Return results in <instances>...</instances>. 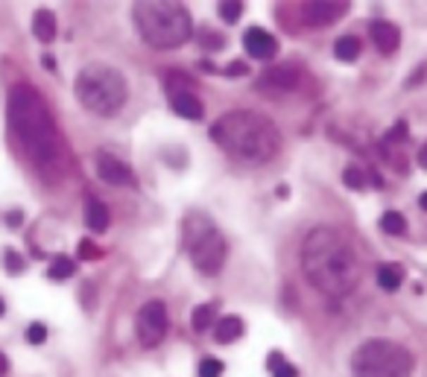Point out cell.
I'll use <instances>...</instances> for the list:
<instances>
[{
    "label": "cell",
    "mask_w": 427,
    "mask_h": 377,
    "mask_svg": "<svg viewBox=\"0 0 427 377\" xmlns=\"http://www.w3.org/2000/svg\"><path fill=\"white\" fill-rule=\"evenodd\" d=\"M6 120L15 144L42 173H56L65 164L62 135L44 103V97L32 85H15L9 91Z\"/></svg>",
    "instance_id": "1"
},
{
    "label": "cell",
    "mask_w": 427,
    "mask_h": 377,
    "mask_svg": "<svg viewBox=\"0 0 427 377\" xmlns=\"http://www.w3.org/2000/svg\"><path fill=\"white\" fill-rule=\"evenodd\" d=\"M304 278L325 295H348L360 278L352 243L334 228H314L302 243Z\"/></svg>",
    "instance_id": "2"
},
{
    "label": "cell",
    "mask_w": 427,
    "mask_h": 377,
    "mask_svg": "<svg viewBox=\"0 0 427 377\" xmlns=\"http://www.w3.org/2000/svg\"><path fill=\"white\" fill-rule=\"evenodd\" d=\"M211 141L220 144L235 161L261 167L281 149V135L269 117L258 111H228L211 126Z\"/></svg>",
    "instance_id": "3"
},
{
    "label": "cell",
    "mask_w": 427,
    "mask_h": 377,
    "mask_svg": "<svg viewBox=\"0 0 427 377\" xmlns=\"http://www.w3.org/2000/svg\"><path fill=\"white\" fill-rule=\"evenodd\" d=\"M132 18H135V27H138L144 42L159 50L182 47L193 32L190 12L182 4H170V0H149V4L144 0V4H135Z\"/></svg>",
    "instance_id": "4"
},
{
    "label": "cell",
    "mask_w": 427,
    "mask_h": 377,
    "mask_svg": "<svg viewBox=\"0 0 427 377\" xmlns=\"http://www.w3.org/2000/svg\"><path fill=\"white\" fill-rule=\"evenodd\" d=\"M73 91L82 109H88L97 117H114L126 106V97H129L126 76L118 68L100 65V62L80 70Z\"/></svg>",
    "instance_id": "5"
},
{
    "label": "cell",
    "mask_w": 427,
    "mask_h": 377,
    "mask_svg": "<svg viewBox=\"0 0 427 377\" xmlns=\"http://www.w3.org/2000/svg\"><path fill=\"white\" fill-rule=\"evenodd\" d=\"M413 366L416 360L410 351L386 340H369L352 354L354 377H410Z\"/></svg>",
    "instance_id": "6"
},
{
    "label": "cell",
    "mask_w": 427,
    "mask_h": 377,
    "mask_svg": "<svg viewBox=\"0 0 427 377\" xmlns=\"http://www.w3.org/2000/svg\"><path fill=\"white\" fill-rule=\"evenodd\" d=\"M190 261H193V266H197V272H202V275H217L220 269H223V264H225V240H223V234L214 228L211 234H205L199 243H193L190 249Z\"/></svg>",
    "instance_id": "7"
},
{
    "label": "cell",
    "mask_w": 427,
    "mask_h": 377,
    "mask_svg": "<svg viewBox=\"0 0 427 377\" xmlns=\"http://www.w3.org/2000/svg\"><path fill=\"white\" fill-rule=\"evenodd\" d=\"M135 330H138V340H141L144 348L161 345V340L167 336V307H164V302H147L138 310Z\"/></svg>",
    "instance_id": "8"
},
{
    "label": "cell",
    "mask_w": 427,
    "mask_h": 377,
    "mask_svg": "<svg viewBox=\"0 0 427 377\" xmlns=\"http://www.w3.org/2000/svg\"><path fill=\"white\" fill-rule=\"evenodd\" d=\"M299 79H302L299 65H276V68L261 73L258 88L269 91V94H287V91H293L299 85Z\"/></svg>",
    "instance_id": "9"
},
{
    "label": "cell",
    "mask_w": 427,
    "mask_h": 377,
    "mask_svg": "<svg viewBox=\"0 0 427 377\" xmlns=\"http://www.w3.org/2000/svg\"><path fill=\"white\" fill-rule=\"evenodd\" d=\"M97 173H100L103 182H109L114 187L135 185V175H132L129 164H123L120 158H114L111 152H100V155H97Z\"/></svg>",
    "instance_id": "10"
},
{
    "label": "cell",
    "mask_w": 427,
    "mask_h": 377,
    "mask_svg": "<svg viewBox=\"0 0 427 377\" xmlns=\"http://www.w3.org/2000/svg\"><path fill=\"white\" fill-rule=\"evenodd\" d=\"M348 4H337V0H314V4H304L302 15L307 24L314 27H325V24H334L345 15Z\"/></svg>",
    "instance_id": "11"
},
{
    "label": "cell",
    "mask_w": 427,
    "mask_h": 377,
    "mask_svg": "<svg viewBox=\"0 0 427 377\" xmlns=\"http://www.w3.org/2000/svg\"><path fill=\"white\" fill-rule=\"evenodd\" d=\"M243 44H246L249 56H255V58H273V56L278 53V42H276V35H273V32H266V30H261V27L246 30Z\"/></svg>",
    "instance_id": "12"
},
{
    "label": "cell",
    "mask_w": 427,
    "mask_h": 377,
    "mask_svg": "<svg viewBox=\"0 0 427 377\" xmlns=\"http://www.w3.org/2000/svg\"><path fill=\"white\" fill-rule=\"evenodd\" d=\"M369 32H372V42H375L378 53H383V56L395 53L398 44H401V32H398V27L390 24V21H372Z\"/></svg>",
    "instance_id": "13"
},
{
    "label": "cell",
    "mask_w": 427,
    "mask_h": 377,
    "mask_svg": "<svg viewBox=\"0 0 427 377\" xmlns=\"http://www.w3.org/2000/svg\"><path fill=\"white\" fill-rule=\"evenodd\" d=\"M170 106H173V111H176L179 117H185V120H199V117L205 114V109H202V103H199V97L190 94V91L170 97Z\"/></svg>",
    "instance_id": "14"
},
{
    "label": "cell",
    "mask_w": 427,
    "mask_h": 377,
    "mask_svg": "<svg viewBox=\"0 0 427 377\" xmlns=\"http://www.w3.org/2000/svg\"><path fill=\"white\" fill-rule=\"evenodd\" d=\"M214 225L211 220H205L202 214H190L187 220H185V231H182V240H185V249H190L193 243H199L205 234H211Z\"/></svg>",
    "instance_id": "15"
},
{
    "label": "cell",
    "mask_w": 427,
    "mask_h": 377,
    "mask_svg": "<svg viewBox=\"0 0 427 377\" xmlns=\"http://www.w3.org/2000/svg\"><path fill=\"white\" fill-rule=\"evenodd\" d=\"M85 225L91 231H106L109 228V208L100 199H94V196L85 199Z\"/></svg>",
    "instance_id": "16"
},
{
    "label": "cell",
    "mask_w": 427,
    "mask_h": 377,
    "mask_svg": "<svg viewBox=\"0 0 427 377\" xmlns=\"http://www.w3.org/2000/svg\"><path fill=\"white\" fill-rule=\"evenodd\" d=\"M240 336H243V322L237 316H225V319H220L217 328H214V340L220 345H231L235 340H240Z\"/></svg>",
    "instance_id": "17"
},
{
    "label": "cell",
    "mask_w": 427,
    "mask_h": 377,
    "mask_svg": "<svg viewBox=\"0 0 427 377\" xmlns=\"http://www.w3.org/2000/svg\"><path fill=\"white\" fill-rule=\"evenodd\" d=\"M32 32H35L38 42H44V44L53 42L56 38V15L50 9H38L32 15Z\"/></svg>",
    "instance_id": "18"
},
{
    "label": "cell",
    "mask_w": 427,
    "mask_h": 377,
    "mask_svg": "<svg viewBox=\"0 0 427 377\" xmlns=\"http://www.w3.org/2000/svg\"><path fill=\"white\" fill-rule=\"evenodd\" d=\"M363 53V44H360V38L357 35H342L337 38V44H334V56L340 58V62H354V58Z\"/></svg>",
    "instance_id": "19"
},
{
    "label": "cell",
    "mask_w": 427,
    "mask_h": 377,
    "mask_svg": "<svg viewBox=\"0 0 427 377\" xmlns=\"http://www.w3.org/2000/svg\"><path fill=\"white\" fill-rule=\"evenodd\" d=\"M401 281H404V272H401L398 264H380L378 266V284H380V290L392 292V290L401 287Z\"/></svg>",
    "instance_id": "20"
},
{
    "label": "cell",
    "mask_w": 427,
    "mask_h": 377,
    "mask_svg": "<svg viewBox=\"0 0 427 377\" xmlns=\"http://www.w3.org/2000/svg\"><path fill=\"white\" fill-rule=\"evenodd\" d=\"M76 272V264L70 261L68 254H59V257H53V264L47 269V275L53 278V281H65V278H70Z\"/></svg>",
    "instance_id": "21"
},
{
    "label": "cell",
    "mask_w": 427,
    "mask_h": 377,
    "mask_svg": "<svg viewBox=\"0 0 427 377\" xmlns=\"http://www.w3.org/2000/svg\"><path fill=\"white\" fill-rule=\"evenodd\" d=\"M380 231H383V234H392V237H401V234L407 231V220H404L398 211H386V214L380 216Z\"/></svg>",
    "instance_id": "22"
},
{
    "label": "cell",
    "mask_w": 427,
    "mask_h": 377,
    "mask_svg": "<svg viewBox=\"0 0 427 377\" xmlns=\"http://www.w3.org/2000/svg\"><path fill=\"white\" fill-rule=\"evenodd\" d=\"M266 366H269V371H273V377H296V369L290 366L278 351L269 354V363H266Z\"/></svg>",
    "instance_id": "23"
},
{
    "label": "cell",
    "mask_w": 427,
    "mask_h": 377,
    "mask_svg": "<svg viewBox=\"0 0 427 377\" xmlns=\"http://www.w3.org/2000/svg\"><path fill=\"white\" fill-rule=\"evenodd\" d=\"M217 9H220V18L225 24H237L240 15H243V4H237V0H223Z\"/></svg>",
    "instance_id": "24"
},
{
    "label": "cell",
    "mask_w": 427,
    "mask_h": 377,
    "mask_svg": "<svg viewBox=\"0 0 427 377\" xmlns=\"http://www.w3.org/2000/svg\"><path fill=\"white\" fill-rule=\"evenodd\" d=\"M211 319H214V304H199L197 310H193V330H205L208 325H211Z\"/></svg>",
    "instance_id": "25"
},
{
    "label": "cell",
    "mask_w": 427,
    "mask_h": 377,
    "mask_svg": "<svg viewBox=\"0 0 427 377\" xmlns=\"http://www.w3.org/2000/svg\"><path fill=\"white\" fill-rule=\"evenodd\" d=\"M342 182H345V187L360 190V187L366 185V175H363V170H360V167H345V173H342Z\"/></svg>",
    "instance_id": "26"
},
{
    "label": "cell",
    "mask_w": 427,
    "mask_h": 377,
    "mask_svg": "<svg viewBox=\"0 0 427 377\" xmlns=\"http://www.w3.org/2000/svg\"><path fill=\"white\" fill-rule=\"evenodd\" d=\"M199 42H202L205 50H223V47H225V38H223V35H214L211 30H202V32H199Z\"/></svg>",
    "instance_id": "27"
},
{
    "label": "cell",
    "mask_w": 427,
    "mask_h": 377,
    "mask_svg": "<svg viewBox=\"0 0 427 377\" xmlns=\"http://www.w3.org/2000/svg\"><path fill=\"white\" fill-rule=\"evenodd\" d=\"M223 374V363L214 360V357H205L199 363V377H220Z\"/></svg>",
    "instance_id": "28"
},
{
    "label": "cell",
    "mask_w": 427,
    "mask_h": 377,
    "mask_svg": "<svg viewBox=\"0 0 427 377\" xmlns=\"http://www.w3.org/2000/svg\"><path fill=\"white\" fill-rule=\"evenodd\" d=\"M27 340H30L32 345H42V342L47 340V328H44L42 322H32V325L27 328Z\"/></svg>",
    "instance_id": "29"
},
{
    "label": "cell",
    "mask_w": 427,
    "mask_h": 377,
    "mask_svg": "<svg viewBox=\"0 0 427 377\" xmlns=\"http://www.w3.org/2000/svg\"><path fill=\"white\" fill-rule=\"evenodd\" d=\"M6 269L12 272V275H18V272H24V257L18 254V252H6Z\"/></svg>",
    "instance_id": "30"
},
{
    "label": "cell",
    "mask_w": 427,
    "mask_h": 377,
    "mask_svg": "<svg viewBox=\"0 0 427 377\" xmlns=\"http://www.w3.org/2000/svg\"><path fill=\"white\" fill-rule=\"evenodd\" d=\"M404 137H407V123L401 120V123H395V129L390 135H386V144H401Z\"/></svg>",
    "instance_id": "31"
},
{
    "label": "cell",
    "mask_w": 427,
    "mask_h": 377,
    "mask_svg": "<svg viewBox=\"0 0 427 377\" xmlns=\"http://www.w3.org/2000/svg\"><path fill=\"white\" fill-rule=\"evenodd\" d=\"M80 257H100V249L91 240H80Z\"/></svg>",
    "instance_id": "32"
},
{
    "label": "cell",
    "mask_w": 427,
    "mask_h": 377,
    "mask_svg": "<svg viewBox=\"0 0 427 377\" xmlns=\"http://www.w3.org/2000/svg\"><path fill=\"white\" fill-rule=\"evenodd\" d=\"M225 73H228V76H246V73H249V68H246L243 62H231Z\"/></svg>",
    "instance_id": "33"
},
{
    "label": "cell",
    "mask_w": 427,
    "mask_h": 377,
    "mask_svg": "<svg viewBox=\"0 0 427 377\" xmlns=\"http://www.w3.org/2000/svg\"><path fill=\"white\" fill-rule=\"evenodd\" d=\"M9 225H12V228L21 225V214H18V211H12V214H9Z\"/></svg>",
    "instance_id": "34"
},
{
    "label": "cell",
    "mask_w": 427,
    "mask_h": 377,
    "mask_svg": "<svg viewBox=\"0 0 427 377\" xmlns=\"http://www.w3.org/2000/svg\"><path fill=\"white\" fill-rule=\"evenodd\" d=\"M419 164H421V167L427 170V144H424V147L419 149Z\"/></svg>",
    "instance_id": "35"
},
{
    "label": "cell",
    "mask_w": 427,
    "mask_h": 377,
    "mask_svg": "<svg viewBox=\"0 0 427 377\" xmlns=\"http://www.w3.org/2000/svg\"><path fill=\"white\" fill-rule=\"evenodd\" d=\"M9 371V360H6V354H0V377H4Z\"/></svg>",
    "instance_id": "36"
},
{
    "label": "cell",
    "mask_w": 427,
    "mask_h": 377,
    "mask_svg": "<svg viewBox=\"0 0 427 377\" xmlns=\"http://www.w3.org/2000/svg\"><path fill=\"white\" fill-rule=\"evenodd\" d=\"M419 205H421V211H427V193H421V199H419Z\"/></svg>",
    "instance_id": "37"
},
{
    "label": "cell",
    "mask_w": 427,
    "mask_h": 377,
    "mask_svg": "<svg viewBox=\"0 0 427 377\" xmlns=\"http://www.w3.org/2000/svg\"><path fill=\"white\" fill-rule=\"evenodd\" d=\"M6 313V304H4V299H0V316H4Z\"/></svg>",
    "instance_id": "38"
}]
</instances>
